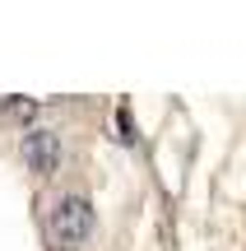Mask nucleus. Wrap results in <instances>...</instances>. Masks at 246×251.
Listing matches in <instances>:
<instances>
[{
  "mask_svg": "<svg viewBox=\"0 0 246 251\" xmlns=\"http://www.w3.org/2000/svg\"><path fill=\"white\" fill-rule=\"evenodd\" d=\"M51 228H56V237L61 242H84V237L93 233V205L84 196H65L61 205H56V214H51Z\"/></svg>",
  "mask_w": 246,
  "mask_h": 251,
  "instance_id": "obj_1",
  "label": "nucleus"
},
{
  "mask_svg": "<svg viewBox=\"0 0 246 251\" xmlns=\"http://www.w3.org/2000/svg\"><path fill=\"white\" fill-rule=\"evenodd\" d=\"M33 117H37V102H33V98H5V102H0V121L28 126Z\"/></svg>",
  "mask_w": 246,
  "mask_h": 251,
  "instance_id": "obj_3",
  "label": "nucleus"
},
{
  "mask_svg": "<svg viewBox=\"0 0 246 251\" xmlns=\"http://www.w3.org/2000/svg\"><path fill=\"white\" fill-rule=\"evenodd\" d=\"M19 153H23L28 172L51 177V172L61 168V135H56V130H28L23 144H19Z\"/></svg>",
  "mask_w": 246,
  "mask_h": 251,
  "instance_id": "obj_2",
  "label": "nucleus"
}]
</instances>
